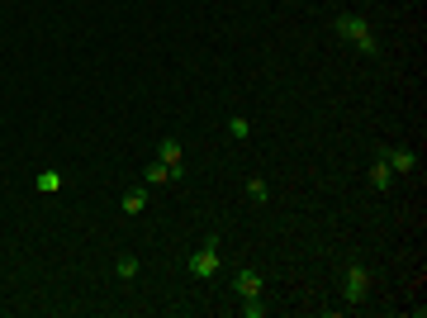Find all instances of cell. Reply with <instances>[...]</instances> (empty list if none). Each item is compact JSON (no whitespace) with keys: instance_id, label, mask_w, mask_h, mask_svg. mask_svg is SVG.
<instances>
[{"instance_id":"3957f363","label":"cell","mask_w":427,"mask_h":318,"mask_svg":"<svg viewBox=\"0 0 427 318\" xmlns=\"http://www.w3.org/2000/svg\"><path fill=\"white\" fill-rule=\"evenodd\" d=\"M365 295H370V271H365L361 261H351L347 280H342V300L347 304H365Z\"/></svg>"},{"instance_id":"8fae6325","label":"cell","mask_w":427,"mask_h":318,"mask_svg":"<svg viewBox=\"0 0 427 318\" xmlns=\"http://www.w3.org/2000/svg\"><path fill=\"white\" fill-rule=\"evenodd\" d=\"M38 191L57 195V191H62V176H57V171H38Z\"/></svg>"},{"instance_id":"ba28073f","label":"cell","mask_w":427,"mask_h":318,"mask_svg":"<svg viewBox=\"0 0 427 318\" xmlns=\"http://www.w3.org/2000/svg\"><path fill=\"white\" fill-rule=\"evenodd\" d=\"M157 161L176 166V161H181V143H176V138H161V143H157Z\"/></svg>"},{"instance_id":"52a82bcc","label":"cell","mask_w":427,"mask_h":318,"mask_svg":"<svg viewBox=\"0 0 427 318\" xmlns=\"http://www.w3.org/2000/svg\"><path fill=\"white\" fill-rule=\"evenodd\" d=\"M370 186H375V191H389V186H394V171H389V161L385 157L370 161Z\"/></svg>"},{"instance_id":"6da1fadb","label":"cell","mask_w":427,"mask_h":318,"mask_svg":"<svg viewBox=\"0 0 427 318\" xmlns=\"http://www.w3.org/2000/svg\"><path fill=\"white\" fill-rule=\"evenodd\" d=\"M337 38H347L356 52H365V57H380V43H375V33H370V24H365L361 15H337Z\"/></svg>"},{"instance_id":"5b68a950","label":"cell","mask_w":427,"mask_h":318,"mask_svg":"<svg viewBox=\"0 0 427 318\" xmlns=\"http://www.w3.org/2000/svg\"><path fill=\"white\" fill-rule=\"evenodd\" d=\"M261 285H266V280H261V271L256 266H237L233 271V290L242 295V300H247V295H261Z\"/></svg>"},{"instance_id":"9c48e42d","label":"cell","mask_w":427,"mask_h":318,"mask_svg":"<svg viewBox=\"0 0 427 318\" xmlns=\"http://www.w3.org/2000/svg\"><path fill=\"white\" fill-rule=\"evenodd\" d=\"M228 138H237V143H247V138H252V124H247L242 114H233V119H228Z\"/></svg>"},{"instance_id":"7c38bea8","label":"cell","mask_w":427,"mask_h":318,"mask_svg":"<svg viewBox=\"0 0 427 318\" xmlns=\"http://www.w3.org/2000/svg\"><path fill=\"white\" fill-rule=\"evenodd\" d=\"M114 271H119V280H133V276H138V256H119V261H114Z\"/></svg>"},{"instance_id":"4fadbf2b","label":"cell","mask_w":427,"mask_h":318,"mask_svg":"<svg viewBox=\"0 0 427 318\" xmlns=\"http://www.w3.org/2000/svg\"><path fill=\"white\" fill-rule=\"evenodd\" d=\"M266 314V300H261V295H247V300H242V318H261Z\"/></svg>"},{"instance_id":"30bf717a","label":"cell","mask_w":427,"mask_h":318,"mask_svg":"<svg viewBox=\"0 0 427 318\" xmlns=\"http://www.w3.org/2000/svg\"><path fill=\"white\" fill-rule=\"evenodd\" d=\"M247 200H252V205H266V200H271V191H266V181H261V176L247 181Z\"/></svg>"},{"instance_id":"8992f818","label":"cell","mask_w":427,"mask_h":318,"mask_svg":"<svg viewBox=\"0 0 427 318\" xmlns=\"http://www.w3.org/2000/svg\"><path fill=\"white\" fill-rule=\"evenodd\" d=\"M119 205H124V214H142L147 209V186H128Z\"/></svg>"},{"instance_id":"277c9868","label":"cell","mask_w":427,"mask_h":318,"mask_svg":"<svg viewBox=\"0 0 427 318\" xmlns=\"http://www.w3.org/2000/svg\"><path fill=\"white\" fill-rule=\"evenodd\" d=\"M380 157L389 161V171H394V176H409V171H418V152H409V147H385Z\"/></svg>"},{"instance_id":"7a4b0ae2","label":"cell","mask_w":427,"mask_h":318,"mask_svg":"<svg viewBox=\"0 0 427 318\" xmlns=\"http://www.w3.org/2000/svg\"><path fill=\"white\" fill-rule=\"evenodd\" d=\"M219 233H209L205 238V247H200V252L190 256V276H195V280H209V276H219Z\"/></svg>"}]
</instances>
